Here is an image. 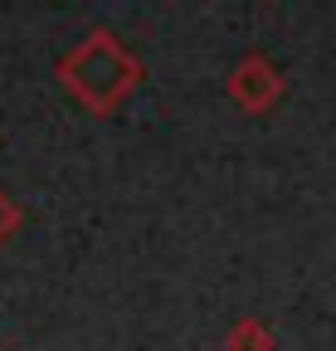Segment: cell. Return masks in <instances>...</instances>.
<instances>
[{"label": "cell", "mask_w": 336, "mask_h": 351, "mask_svg": "<svg viewBox=\"0 0 336 351\" xmlns=\"http://www.w3.org/2000/svg\"><path fill=\"white\" fill-rule=\"evenodd\" d=\"M59 78H64L88 108L107 112V108H117L122 93L142 78V64L122 49L107 29H98V34H88V39H83L78 49L59 64Z\"/></svg>", "instance_id": "6da1fadb"}, {"label": "cell", "mask_w": 336, "mask_h": 351, "mask_svg": "<svg viewBox=\"0 0 336 351\" xmlns=\"http://www.w3.org/2000/svg\"><path fill=\"white\" fill-rule=\"evenodd\" d=\"M229 88H234V98L244 103V108H254V112H263L278 93H283V78H278V69L268 64V59H244L239 69H234V78H229Z\"/></svg>", "instance_id": "7a4b0ae2"}, {"label": "cell", "mask_w": 336, "mask_h": 351, "mask_svg": "<svg viewBox=\"0 0 336 351\" xmlns=\"http://www.w3.org/2000/svg\"><path fill=\"white\" fill-rule=\"evenodd\" d=\"M229 351H268V332L254 327V322H244V327L229 337Z\"/></svg>", "instance_id": "3957f363"}, {"label": "cell", "mask_w": 336, "mask_h": 351, "mask_svg": "<svg viewBox=\"0 0 336 351\" xmlns=\"http://www.w3.org/2000/svg\"><path fill=\"white\" fill-rule=\"evenodd\" d=\"M15 225V210H10V200L5 195H0V239H5V230Z\"/></svg>", "instance_id": "277c9868"}]
</instances>
